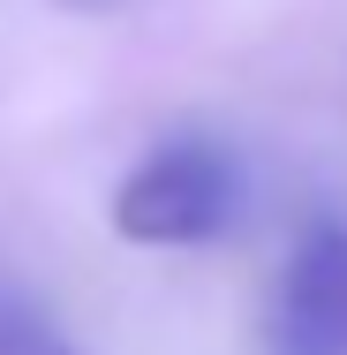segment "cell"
I'll return each instance as SVG.
<instances>
[{
  "label": "cell",
  "instance_id": "1",
  "mask_svg": "<svg viewBox=\"0 0 347 355\" xmlns=\"http://www.w3.org/2000/svg\"><path fill=\"white\" fill-rule=\"evenodd\" d=\"M234 205H242L234 151L211 137H174L121 182L114 227L129 242H151V250H189V242H211L234 219Z\"/></svg>",
  "mask_w": 347,
  "mask_h": 355
},
{
  "label": "cell",
  "instance_id": "2",
  "mask_svg": "<svg viewBox=\"0 0 347 355\" xmlns=\"http://www.w3.org/2000/svg\"><path fill=\"white\" fill-rule=\"evenodd\" d=\"M265 355H347V227L317 219L265 302Z\"/></svg>",
  "mask_w": 347,
  "mask_h": 355
},
{
  "label": "cell",
  "instance_id": "3",
  "mask_svg": "<svg viewBox=\"0 0 347 355\" xmlns=\"http://www.w3.org/2000/svg\"><path fill=\"white\" fill-rule=\"evenodd\" d=\"M0 355H75L23 295H0Z\"/></svg>",
  "mask_w": 347,
  "mask_h": 355
}]
</instances>
